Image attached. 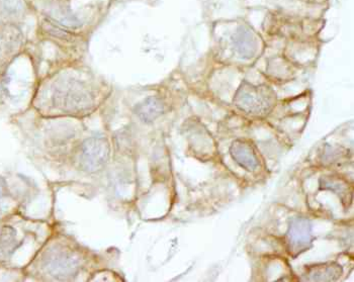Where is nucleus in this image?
<instances>
[{
	"label": "nucleus",
	"mask_w": 354,
	"mask_h": 282,
	"mask_svg": "<svg viewBox=\"0 0 354 282\" xmlns=\"http://www.w3.org/2000/svg\"><path fill=\"white\" fill-rule=\"evenodd\" d=\"M52 100L56 108L70 113L88 111L95 104L93 94L86 85L76 80L62 81L54 89Z\"/></svg>",
	"instance_id": "obj_1"
},
{
	"label": "nucleus",
	"mask_w": 354,
	"mask_h": 282,
	"mask_svg": "<svg viewBox=\"0 0 354 282\" xmlns=\"http://www.w3.org/2000/svg\"><path fill=\"white\" fill-rule=\"evenodd\" d=\"M236 106L247 113L263 115L268 113L274 102V93L270 87L254 86L244 82L236 93Z\"/></svg>",
	"instance_id": "obj_2"
},
{
	"label": "nucleus",
	"mask_w": 354,
	"mask_h": 282,
	"mask_svg": "<svg viewBox=\"0 0 354 282\" xmlns=\"http://www.w3.org/2000/svg\"><path fill=\"white\" fill-rule=\"evenodd\" d=\"M80 266V259L68 251H50L43 260V267L46 272L59 281H67L76 276Z\"/></svg>",
	"instance_id": "obj_3"
},
{
	"label": "nucleus",
	"mask_w": 354,
	"mask_h": 282,
	"mask_svg": "<svg viewBox=\"0 0 354 282\" xmlns=\"http://www.w3.org/2000/svg\"><path fill=\"white\" fill-rule=\"evenodd\" d=\"M25 45V35L17 24H0V68L8 66L19 56Z\"/></svg>",
	"instance_id": "obj_4"
},
{
	"label": "nucleus",
	"mask_w": 354,
	"mask_h": 282,
	"mask_svg": "<svg viewBox=\"0 0 354 282\" xmlns=\"http://www.w3.org/2000/svg\"><path fill=\"white\" fill-rule=\"evenodd\" d=\"M109 145L104 138L93 137L82 144L80 164L87 172H97L108 163Z\"/></svg>",
	"instance_id": "obj_5"
},
{
	"label": "nucleus",
	"mask_w": 354,
	"mask_h": 282,
	"mask_svg": "<svg viewBox=\"0 0 354 282\" xmlns=\"http://www.w3.org/2000/svg\"><path fill=\"white\" fill-rule=\"evenodd\" d=\"M233 46L241 58L250 59L257 53L259 41L252 30L243 26L234 35Z\"/></svg>",
	"instance_id": "obj_6"
},
{
	"label": "nucleus",
	"mask_w": 354,
	"mask_h": 282,
	"mask_svg": "<svg viewBox=\"0 0 354 282\" xmlns=\"http://www.w3.org/2000/svg\"><path fill=\"white\" fill-rule=\"evenodd\" d=\"M50 10H46L44 12L47 19H51L54 23L62 26L67 28H77L82 26L80 19L73 15L69 8L57 4V6H50Z\"/></svg>",
	"instance_id": "obj_7"
},
{
	"label": "nucleus",
	"mask_w": 354,
	"mask_h": 282,
	"mask_svg": "<svg viewBox=\"0 0 354 282\" xmlns=\"http://www.w3.org/2000/svg\"><path fill=\"white\" fill-rule=\"evenodd\" d=\"M288 237H290L292 248L297 252H301L311 242L310 241L311 229H310L309 223L305 220H297L292 226H290Z\"/></svg>",
	"instance_id": "obj_8"
},
{
	"label": "nucleus",
	"mask_w": 354,
	"mask_h": 282,
	"mask_svg": "<svg viewBox=\"0 0 354 282\" xmlns=\"http://www.w3.org/2000/svg\"><path fill=\"white\" fill-rule=\"evenodd\" d=\"M135 113L145 122H151L160 117L164 111L162 100L157 97H148L138 104L134 109Z\"/></svg>",
	"instance_id": "obj_9"
},
{
	"label": "nucleus",
	"mask_w": 354,
	"mask_h": 282,
	"mask_svg": "<svg viewBox=\"0 0 354 282\" xmlns=\"http://www.w3.org/2000/svg\"><path fill=\"white\" fill-rule=\"evenodd\" d=\"M27 0H0V19L12 21L21 19L28 12Z\"/></svg>",
	"instance_id": "obj_10"
},
{
	"label": "nucleus",
	"mask_w": 354,
	"mask_h": 282,
	"mask_svg": "<svg viewBox=\"0 0 354 282\" xmlns=\"http://www.w3.org/2000/svg\"><path fill=\"white\" fill-rule=\"evenodd\" d=\"M19 247L17 233L12 227H4L0 233V262L6 261Z\"/></svg>",
	"instance_id": "obj_11"
},
{
	"label": "nucleus",
	"mask_w": 354,
	"mask_h": 282,
	"mask_svg": "<svg viewBox=\"0 0 354 282\" xmlns=\"http://www.w3.org/2000/svg\"><path fill=\"white\" fill-rule=\"evenodd\" d=\"M41 30L51 38L58 39V40L70 41L76 38V35L70 32L69 28L62 27L47 17L41 21Z\"/></svg>",
	"instance_id": "obj_12"
},
{
	"label": "nucleus",
	"mask_w": 354,
	"mask_h": 282,
	"mask_svg": "<svg viewBox=\"0 0 354 282\" xmlns=\"http://www.w3.org/2000/svg\"><path fill=\"white\" fill-rule=\"evenodd\" d=\"M232 151H233L234 159H236L243 167L249 170L257 167V159L252 148L244 143H234Z\"/></svg>",
	"instance_id": "obj_13"
},
{
	"label": "nucleus",
	"mask_w": 354,
	"mask_h": 282,
	"mask_svg": "<svg viewBox=\"0 0 354 282\" xmlns=\"http://www.w3.org/2000/svg\"><path fill=\"white\" fill-rule=\"evenodd\" d=\"M6 183L2 177H0V200H2L4 196H6Z\"/></svg>",
	"instance_id": "obj_14"
}]
</instances>
